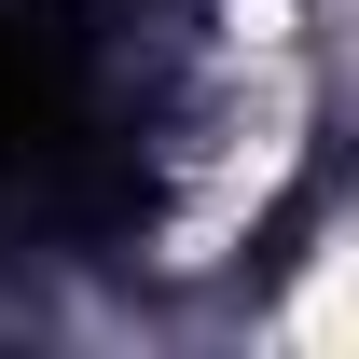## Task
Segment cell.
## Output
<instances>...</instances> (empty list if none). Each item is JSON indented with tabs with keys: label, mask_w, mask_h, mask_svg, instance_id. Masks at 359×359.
<instances>
[{
	"label": "cell",
	"mask_w": 359,
	"mask_h": 359,
	"mask_svg": "<svg viewBox=\"0 0 359 359\" xmlns=\"http://www.w3.org/2000/svg\"><path fill=\"white\" fill-rule=\"evenodd\" d=\"M290 332H359V235L332 249V263H318V290L290 304Z\"/></svg>",
	"instance_id": "6da1fadb"
}]
</instances>
